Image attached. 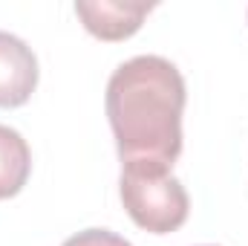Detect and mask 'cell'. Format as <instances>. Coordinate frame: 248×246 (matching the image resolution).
<instances>
[{"label": "cell", "instance_id": "obj_6", "mask_svg": "<svg viewBox=\"0 0 248 246\" xmlns=\"http://www.w3.org/2000/svg\"><path fill=\"white\" fill-rule=\"evenodd\" d=\"M63 246H133V244L124 241L116 232H107V229H84V232L72 235L69 241H63Z\"/></svg>", "mask_w": 248, "mask_h": 246}, {"label": "cell", "instance_id": "obj_3", "mask_svg": "<svg viewBox=\"0 0 248 246\" xmlns=\"http://www.w3.org/2000/svg\"><path fill=\"white\" fill-rule=\"evenodd\" d=\"M38 87V58L26 41L0 32V107H20Z\"/></svg>", "mask_w": 248, "mask_h": 246}, {"label": "cell", "instance_id": "obj_1", "mask_svg": "<svg viewBox=\"0 0 248 246\" xmlns=\"http://www.w3.org/2000/svg\"><path fill=\"white\" fill-rule=\"evenodd\" d=\"M185 78L159 55L124 61L107 84V119L124 165L173 168L182 154Z\"/></svg>", "mask_w": 248, "mask_h": 246}, {"label": "cell", "instance_id": "obj_4", "mask_svg": "<svg viewBox=\"0 0 248 246\" xmlns=\"http://www.w3.org/2000/svg\"><path fill=\"white\" fill-rule=\"evenodd\" d=\"M153 12L150 3H119V0H95L75 3V15L84 20L87 32L101 41H124L139 32L141 20Z\"/></svg>", "mask_w": 248, "mask_h": 246}, {"label": "cell", "instance_id": "obj_5", "mask_svg": "<svg viewBox=\"0 0 248 246\" xmlns=\"http://www.w3.org/2000/svg\"><path fill=\"white\" fill-rule=\"evenodd\" d=\"M32 171V154L26 139L15 130L0 124V200L15 197Z\"/></svg>", "mask_w": 248, "mask_h": 246}, {"label": "cell", "instance_id": "obj_2", "mask_svg": "<svg viewBox=\"0 0 248 246\" xmlns=\"http://www.w3.org/2000/svg\"><path fill=\"white\" fill-rule=\"evenodd\" d=\"M122 203L133 223L153 235L176 232L190 209L185 185L162 165H124Z\"/></svg>", "mask_w": 248, "mask_h": 246}]
</instances>
